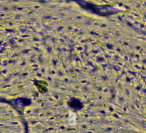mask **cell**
I'll list each match as a JSON object with an SVG mask.
<instances>
[{
  "label": "cell",
  "instance_id": "obj_1",
  "mask_svg": "<svg viewBox=\"0 0 146 133\" xmlns=\"http://www.w3.org/2000/svg\"><path fill=\"white\" fill-rule=\"evenodd\" d=\"M68 124L70 126L77 125V114L75 112H70L68 114Z\"/></svg>",
  "mask_w": 146,
  "mask_h": 133
}]
</instances>
